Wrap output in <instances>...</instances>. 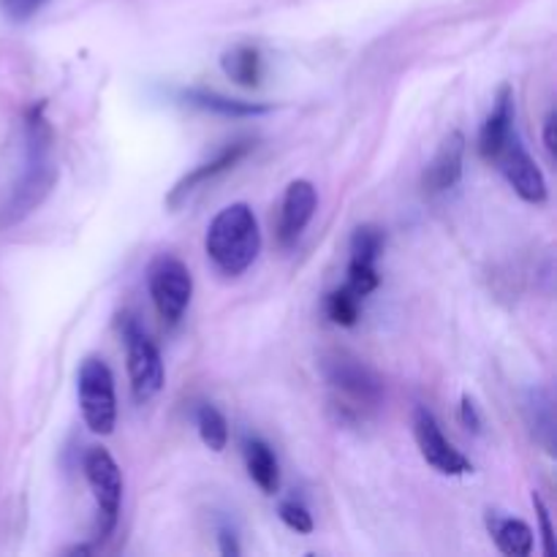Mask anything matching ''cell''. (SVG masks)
Segmentation results:
<instances>
[{"mask_svg": "<svg viewBox=\"0 0 557 557\" xmlns=\"http://www.w3.org/2000/svg\"><path fill=\"white\" fill-rule=\"evenodd\" d=\"M207 256L223 275H243L261 250V232L248 205H232L207 228Z\"/></svg>", "mask_w": 557, "mask_h": 557, "instance_id": "1", "label": "cell"}, {"mask_svg": "<svg viewBox=\"0 0 557 557\" xmlns=\"http://www.w3.org/2000/svg\"><path fill=\"white\" fill-rule=\"evenodd\" d=\"M47 152H49L47 123L41 120V114L33 112V117L27 120L25 177H22V183L16 185L14 196H11V205L5 207V212H9V221H20L25 212H30L33 207L41 201V196L47 194L49 185H52V169H49Z\"/></svg>", "mask_w": 557, "mask_h": 557, "instance_id": "2", "label": "cell"}, {"mask_svg": "<svg viewBox=\"0 0 557 557\" xmlns=\"http://www.w3.org/2000/svg\"><path fill=\"white\" fill-rule=\"evenodd\" d=\"M79 406L87 428L98 435H109L117 422V400H114L112 370L103 359H87L76 375Z\"/></svg>", "mask_w": 557, "mask_h": 557, "instance_id": "3", "label": "cell"}, {"mask_svg": "<svg viewBox=\"0 0 557 557\" xmlns=\"http://www.w3.org/2000/svg\"><path fill=\"white\" fill-rule=\"evenodd\" d=\"M147 283H150V297L161 319L166 324H177L188 310L190 294H194V277H190L188 267L174 256H161L152 261Z\"/></svg>", "mask_w": 557, "mask_h": 557, "instance_id": "4", "label": "cell"}, {"mask_svg": "<svg viewBox=\"0 0 557 557\" xmlns=\"http://www.w3.org/2000/svg\"><path fill=\"white\" fill-rule=\"evenodd\" d=\"M490 161L498 166V172L504 174L506 183L515 188V194L520 199L531 201V205H544L547 201V180H544L542 169L536 166L528 150L522 147L517 131H511L504 141H500L498 150L490 156Z\"/></svg>", "mask_w": 557, "mask_h": 557, "instance_id": "5", "label": "cell"}, {"mask_svg": "<svg viewBox=\"0 0 557 557\" xmlns=\"http://www.w3.org/2000/svg\"><path fill=\"white\" fill-rule=\"evenodd\" d=\"M85 476L90 484L92 495H96L98 515V536H109L117 522L120 500H123V476H120L117 462L112 460L107 449H90L85 457Z\"/></svg>", "mask_w": 557, "mask_h": 557, "instance_id": "6", "label": "cell"}, {"mask_svg": "<svg viewBox=\"0 0 557 557\" xmlns=\"http://www.w3.org/2000/svg\"><path fill=\"white\" fill-rule=\"evenodd\" d=\"M125 348H128V375L136 403H147L163 389V362L150 337L136 326V321H125Z\"/></svg>", "mask_w": 557, "mask_h": 557, "instance_id": "7", "label": "cell"}, {"mask_svg": "<svg viewBox=\"0 0 557 557\" xmlns=\"http://www.w3.org/2000/svg\"><path fill=\"white\" fill-rule=\"evenodd\" d=\"M413 435H417L422 457L435 468V471L446 473V476H462V473L473 471L468 457H462L460 451L444 438L438 422H435V417L428 408H417V413H413Z\"/></svg>", "mask_w": 557, "mask_h": 557, "instance_id": "8", "label": "cell"}, {"mask_svg": "<svg viewBox=\"0 0 557 557\" xmlns=\"http://www.w3.org/2000/svg\"><path fill=\"white\" fill-rule=\"evenodd\" d=\"M324 375L337 392L351 397L359 406H375L381 397V381L370 368H364L359 359L337 354V357L324 359Z\"/></svg>", "mask_w": 557, "mask_h": 557, "instance_id": "9", "label": "cell"}, {"mask_svg": "<svg viewBox=\"0 0 557 557\" xmlns=\"http://www.w3.org/2000/svg\"><path fill=\"white\" fill-rule=\"evenodd\" d=\"M315 205H319V196L315 188L308 180H294L286 188L281 207V223H277V234H281L283 245H294L299 239V234L305 232V226L313 218Z\"/></svg>", "mask_w": 557, "mask_h": 557, "instance_id": "10", "label": "cell"}, {"mask_svg": "<svg viewBox=\"0 0 557 557\" xmlns=\"http://www.w3.org/2000/svg\"><path fill=\"white\" fill-rule=\"evenodd\" d=\"M462 156H466V136L455 131L441 145L438 156L433 158V163L424 172V190L428 194H444V190L455 188L462 177Z\"/></svg>", "mask_w": 557, "mask_h": 557, "instance_id": "11", "label": "cell"}, {"mask_svg": "<svg viewBox=\"0 0 557 557\" xmlns=\"http://www.w3.org/2000/svg\"><path fill=\"white\" fill-rule=\"evenodd\" d=\"M248 150H250V141H234V145L223 147V150L218 152V156L212 158V161H207V163H201V166H196L194 172L185 174V177L180 180L177 185H174V190H172V194H169V199H166L169 207H177L180 201L185 199V196L194 194V190L199 188V185H205L207 180L218 177V174H223V172H228V169H232L234 163H237L239 158H243Z\"/></svg>", "mask_w": 557, "mask_h": 557, "instance_id": "12", "label": "cell"}, {"mask_svg": "<svg viewBox=\"0 0 557 557\" xmlns=\"http://www.w3.org/2000/svg\"><path fill=\"white\" fill-rule=\"evenodd\" d=\"M511 131H515V92H511V87H500L493 112H490L482 136H479V150H482L487 161Z\"/></svg>", "mask_w": 557, "mask_h": 557, "instance_id": "13", "label": "cell"}, {"mask_svg": "<svg viewBox=\"0 0 557 557\" xmlns=\"http://www.w3.org/2000/svg\"><path fill=\"white\" fill-rule=\"evenodd\" d=\"M487 528L493 533L495 544L504 555L509 557H528L533 553V531L528 522L511 520V517L490 515Z\"/></svg>", "mask_w": 557, "mask_h": 557, "instance_id": "14", "label": "cell"}, {"mask_svg": "<svg viewBox=\"0 0 557 557\" xmlns=\"http://www.w3.org/2000/svg\"><path fill=\"white\" fill-rule=\"evenodd\" d=\"M245 462H248V473L264 493H277L281 484V471H277L275 451L264 444L261 438L245 441Z\"/></svg>", "mask_w": 557, "mask_h": 557, "instance_id": "15", "label": "cell"}, {"mask_svg": "<svg viewBox=\"0 0 557 557\" xmlns=\"http://www.w3.org/2000/svg\"><path fill=\"white\" fill-rule=\"evenodd\" d=\"M223 71L243 87H259L261 54L253 47H234L223 54Z\"/></svg>", "mask_w": 557, "mask_h": 557, "instance_id": "16", "label": "cell"}, {"mask_svg": "<svg viewBox=\"0 0 557 557\" xmlns=\"http://www.w3.org/2000/svg\"><path fill=\"white\" fill-rule=\"evenodd\" d=\"M528 422H531L536 438L547 446V451H553L555 446V408L549 392L536 389L531 392V400H528Z\"/></svg>", "mask_w": 557, "mask_h": 557, "instance_id": "17", "label": "cell"}, {"mask_svg": "<svg viewBox=\"0 0 557 557\" xmlns=\"http://www.w3.org/2000/svg\"><path fill=\"white\" fill-rule=\"evenodd\" d=\"M190 103L201 109H210V112L226 114V117H250V114L267 112V107L250 101H237V98H226L221 92H207V90H190L185 92Z\"/></svg>", "mask_w": 557, "mask_h": 557, "instance_id": "18", "label": "cell"}, {"mask_svg": "<svg viewBox=\"0 0 557 557\" xmlns=\"http://www.w3.org/2000/svg\"><path fill=\"white\" fill-rule=\"evenodd\" d=\"M196 424H199V435L212 451H223L228 444V428L223 413L215 406H201L196 411Z\"/></svg>", "mask_w": 557, "mask_h": 557, "instance_id": "19", "label": "cell"}, {"mask_svg": "<svg viewBox=\"0 0 557 557\" xmlns=\"http://www.w3.org/2000/svg\"><path fill=\"white\" fill-rule=\"evenodd\" d=\"M359 305H362V297L354 294L348 286H343L335 294H330V299H326V313H330V319L335 324L354 326L359 319Z\"/></svg>", "mask_w": 557, "mask_h": 557, "instance_id": "20", "label": "cell"}, {"mask_svg": "<svg viewBox=\"0 0 557 557\" xmlns=\"http://www.w3.org/2000/svg\"><path fill=\"white\" fill-rule=\"evenodd\" d=\"M384 250V232L375 226L357 228L351 239V261H364V264H375L379 253Z\"/></svg>", "mask_w": 557, "mask_h": 557, "instance_id": "21", "label": "cell"}, {"mask_svg": "<svg viewBox=\"0 0 557 557\" xmlns=\"http://www.w3.org/2000/svg\"><path fill=\"white\" fill-rule=\"evenodd\" d=\"M348 288L359 297H368L370 292L379 288V272H375V264H364V261H351L348 264Z\"/></svg>", "mask_w": 557, "mask_h": 557, "instance_id": "22", "label": "cell"}, {"mask_svg": "<svg viewBox=\"0 0 557 557\" xmlns=\"http://www.w3.org/2000/svg\"><path fill=\"white\" fill-rule=\"evenodd\" d=\"M47 5V0H0V11L11 22H27Z\"/></svg>", "mask_w": 557, "mask_h": 557, "instance_id": "23", "label": "cell"}, {"mask_svg": "<svg viewBox=\"0 0 557 557\" xmlns=\"http://www.w3.org/2000/svg\"><path fill=\"white\" fill-rule=\"evenodd\" d=\"M281 520L297 533L313 531V517L308 515V509H305V506L294 504V500H286V504H281Z\"/></svg>", "mask_w": 557, "mask_h": 557, "instance_id": "24", "label": "cell"}, {"mask_svg": "<svg viewBox=\"0 0 557 557\" xmlns=\"http://www.w3.org/2000/svg\"><path fill=\"white\" fill-rule=\"evenodd\" d=\"M533 506H536L539 522H542L544 553H547V557H555V555H557V547H555V531H553V522H549V511H547V506H544V500L539 498V495H533Z\"/></svg>", "mask_w": 557, "mask_h": 557, "instance_id": "25", "label": "cell"}, {"mask_svg": "<svg viewBox=\"0 0 557 557\" xmlns=\"http://www.w3.org/2000/svg\"><path fill=\"white\" fill-rule=\"evenodd\" d=\"M462 424H466L468 430H473V433H479V428H482V422H479V413H476V406H473L471 397H462Z\"/></svg>", "mask_w": 557, "mask_h": 557, "instance_id": "26", "label": "cell"}, {"mask_svg": "<svg viewBox=\"0 0 557 557\" xmlns=\"http://www.w3.org/2000/svg\"><path fill=\"white\" fill-rule=\"evenodd\" d=\"M544 147H547L549 156H557V139H555V112L547 114L544 120Z\"/></svg>", "mask_w": 557, "mask_h": 557, "instance_id": "27", "label": "cell"}, {"mask_svg": "<svg viewBox=\"0 0 557 557\" xmlns=\"http://www.w3.org/2000/svg\"><path fill=\"white\" fill-rule=\"evenodd\" d=\"M221 553L228 555V557L239 555V547H237V539H234V533L221 531Z\"/></svg>", "mask_w": 557, "mask_h": 557, "instance_id": "28", "label": "cell"}]
</instances>
